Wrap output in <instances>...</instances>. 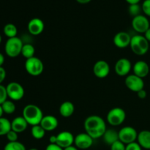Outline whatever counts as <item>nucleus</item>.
Here are the masks:
<instances>
[{
  "mask_svg": "<svg viewBox=\"0 0 150 150\" xmlns=\"http://www.w3.org/2000/svg\"><path fill=\"white\" fill-rule=\"evenodd\" d=\"M110 146H111V150H125L126 148V145L120 140L116 142Z\"/></svg>",
  "mask_w": 150,
  "mask_h": 150,
  "instance_id": "473e14b6",
  "label": "nucleus"
},
{
  "mask_svg": "<svg viewBox=\"0 0 150 150\" xmlns=\"http://www.w3.org/2000/svg\"><path fill=\"white\" fill-rule=\"evenodd\" d=\"M4 63V57L1 53H0V67H2Z\"/></svg>",
  "mask_w": 150,
  "mask_h": 150,
  "instance_id": "79ce46f5",
  "label": "nucleus"
},
{
  "mask_svg": "<svg viewBox=\"0 0 150 150\" xmlns=\"http://www.w3.org/2000/svg\"><path fill=\"white\" fill-rule=\"evenodd\" d=\"M43 117L41 108L35 104H28L23 109V117L29 125H40Z\"/></svg>",
  "mask_w": 150,
  "mask_h": 150,
  "instance_id": "f03ea898",
  "label": "nucleus"
},
{
  "mask_svg": "<svg viewBox=\"0 0 150 150\" xmlns=\"http://www.w3.org/2000/svg\"><path fill=\"white\" fill-rule=\"evenodd\" d=\"M93 73L98 79H105L110 73V66L107 62L99 60L93 66Z\"/></svg>",
  "mask_w": 150,
  "mask_h": 150,
  "instance_id": "ddd939ff",
  "label": "nucleus"
},
{
  "mask_svg": "<svg viewBox=\"0 0 150 150\" xmlns=\"http://www.w3.org/2000/svg\"><path fill=\"white\" fill-rule=\"evenodd\" d=\"M1 40H2V38H1V35H0V44H1Z\"/></svg>",
  "mask_w": 150,
  "mask_h": 150,
  "instance_id": "49530a36",
  "label": "nucleus"
},
{
  "mask_svg": "<svg viewBox=\"0 0 150 150\" xmlns=\"http://www.w3.org/2000/svg\"><path fill=\"white\" fill-rule=\"evenodd\" d=\"M130 47L135 54L143 56L149 51V42L143 35H136L131 38Z\"/></svg>",
  "mask_w": 150,
  "mask_h": 150,
  "instance_id": "7ed1b4c3",
  "label": "nucleus"
},
{
  "mask_svg": "<svg viewBox=\"0 0 150 150\" xmlns=\"http://www.w3.org/2000/svg\"><path fill=\"white\" fill-rule=\"evenodd\" d=\"M8 98L6 86L0 84V105L5 102Z\"/></svg>",
  "mask_w": 150,
  "mask_h": 150,
  "instance_id": "c756f323",
  "label": "nucleus"
},
{
  "mask_svg": "<svg viewBox=\"0 0 150 150\" xmlns=\"http://www.w3.org/2000/svg\"><path fill=\"white\" fill-rule=\"evenodd\" d=\"M3 32H4V35L8 38H16V37H17L18 29L16 25H14L13 23H7L4 26Z\"/></svg>",
  "mask_w": 150,
  "mask_h": 150,
  "instance_id": "5701e85b",
  "label": "nucleus"
},
{
  "mask_svg": "<svg viewBox=\"0 0 150 150\" xmlns=\"http://www.w3.org/2000/svg\"><path fill=\"white\" fill-rule=\"evenodd\" d=\"M93 141L94 139L85 132L79 133L75 137L74 144L78 149H87L92 146Z\"/></svg>",
  "mask_w": 150,
  "mask_h": 150,
  "instance_id": "9b49d317",
  "label": "nucleus"
},
{
  "mask_svg": "<svg viewBox=\"0 0 150 150\" xmlns=\"http://www.w3.org/2000/svg\"><path fill=\"white\" fill-rule=\"evenodd\" d=\"M25 70L30 76H38L43 72L44 64L40 59L33 57L26 60Z\"/></svg>",
  "mask_w": 150,
  "mask_h": 150,
  "instance_id": "39448f33",
  "label": "nucleus"
},
{
  "mask_svg": "<svg viewBox=\"0 0 150 150\" xmlns=\"http://www.w3.org/2000/svg\"><path fill=\"white\" fill-rule=\"evenodd\" d=\"M28 31L29 33L35 36L40 35L44 30L45 24L43 21L39 18H34L31 19L28 23Z\"/></svg>",
  "mask_w": 150,
  "mask_h": 150,
  "instance_id": "dca6fc26",
  "label": "nucleus"
},
{
  "mask_svg": "<svg viewBox=\"0 0 150 150\" xmlns=\"http://www.w3.org/2000/svg\"><path fill=\"white\" fill-rule=\"evenodd\" d=\"M6 89H7V96L13 101L21 100L24 96V89L23 86L18 82H10L7 85Z\"/></svg>",
  "mask_w": 150,
  "mask_h": 150,
  "instance_id": "0eeeda50",
  "label": "nucleus"
},
{
  "mask_svg": "<svg viewBox=\"0 0 150 150\" xmlns=\"http://www.w3.org/2000/svg\"><path fill=\"white\" fill-rule=\"evenodd\" d=\"M6 70L3 67H0V84H1L6 78Z\"/></svg>",
  "mask_w": 150,
  "mask_h": 150,
  "instance_id": "c9c22d12",
  "label": "nucleus"
},
{
  "mask_svg": "<svg viewBox=\"0 0 150 150\" xmlns=\"http://www.w3.org/2000/svg\"><path fill=\"white\" fill-rule=\"evenodd\" d=\"M76 1H77L78 3H79V4H88V3L90 2L92 0H76Z\"/></svg>",
  "mask_w": 150,
  "mask_h": 150,
  "instance_id": "a19ab883",
  "label": "nucleus"
},
{
  "mask_svg": "<svg viewBox=\"0 0 150 150\" xmlns=\"http://www.w3.org/2000/svg\"><path fill=\"white\" fill-rule=\"evenodd\" d=\"M131 24L133 29L139 34H144L150 28L149 19L142 14L133 18Z\"/></svg>",
  "mask_w": 150,
  "mask_h": 150,
  "instance_id": "1a4fd4ad",
  "label": "nucleus"
},
{
  "mask_svg": "<svg viewBox=\"0 0 150 150\" xmlns=\"http://www.w3.org/2000/svg\"><path fill=\"white\" fill-rule=\"evenodd\" d=\"M137 142L142 149H150V131L142 130L138 133Z\"/></svg>",
  "mask_w": 150,
  "mask_h": 150,
  "instance_id": "aec40b11",
  "label": "nucleus"
},
{
  "mask_svg": "<svg viewBox=\"0 0 150 150\" xmlns=\"http://www.w3.org/2000/svg\"><path fill=\"white\" fill-rule=\"evenodd\" d=\"M125 150H142V148L138 142H136L126 145Z\"/></svg>",
  "mask_w": 150,
  "mask_h": 150,
  "instance_id": "72a5a7b5",
  "label": "nucleus"
},
{
  "mask_svg": "<svg viewBox=\"0 0 150 150\" xmlns=\"http://www.w3.org/2000/svg\"><path fill=\"white\" fill-rule=\"evenodd\" d=\"M64 150H79V149H78L76 146H73V145H72V146H68V147L64 149Z\"/></svg>",
  "mask_w": 150,
  "mask_h": 150,
  "instance_id": "37998d69",
  "label": "nucleus"
},
{
  "mask_svg": "<svg viewBox=\"0 0 150 150\" xmlns=\"http://www.w3.org/2000/svg\"><path fill=\"white\" fill-rule=\"evenodd\" d=\"M126 118V113L123 108L120 107L111 108L108 111L106 120L109 125L112 126L121 125Z\"/></svg>",
  "mask_w": 150,
  "mask_h": 150,
  "instance_id": "423d86ee",
  "label": "nucleus"
},
{
  "mask_svg": "<svg viewBox=\"0 0 150 150\" xmlns=\"http://www.w3.org/2000/svg\"><path fill=\"white\" fill-rule=\"evenodd\" d=\"M45 132L46 131L41 127L40 125L32 126V129H31V134H32V137L38 140L43 139L45 135Z\"/></svg>",
  "mask_w": 150,
  "mask_h": 150,
  "instance_id": "393cba45",
  "label": "nucleus"
},
{
  "mask_svg": "<svg viewBox=\"0 0 150 150\" xmlns=\"http://www.w3.org/2000/svg\"><path fill=\"white\" fill-rule=\"evenodd\" d=\"M142 11V5H140L139 4H130V5H129L128 12L129 13H130V16H133V18L141 15Z\"/></svg>",
  "mask_w": 150,
  "mask_h": 150,
  "instance_id": "c85d7f7f",
  "label": "nucleus"
},
{
  "mask_svg": "<svg viewBox=\"0 0 150 150\" xmlns=\"http://www.w3.org/2000/svg\"><path fill=\"white\" fill-rule=\"evenodd\" d=\"M142 12L146 16L150 17V0H144L142 4Z\"/></svg>",
  "mask_w": 150,
  "mask_h": 150,
  "instance_id": "7c9ffc66",
  "label": "nucleus"
},
{
  "mask_svg": "<svg viewBox=\"0 0 150 150\" xmlns=\"http://www.w3.org/2000/svg\"><path fill=\"white\" fill-rule=\"evenodd\" d=\"M75 111V106L73 103L70 101H64L59 106L60 115L64 118L70 117Z\"/></svg>",
  "mask_w": 150,
  "mask_h": 150,
  "instance_id": "412c9836",
  "label": "nucleus"
},
{
  "mask_svg": "<svg viewBox=\"0 0 150 150\" xmlns=\"http://www.w3.org/2000/svg\"><path fill=\"white\" fill-rule=\"evenodd\" d=\"M134 75L144 79L146 77L149 73V66L147 63L143 60L136 62L133 67Z\"/></svg>",
  "mask_w": 150,
  "mask_h": 150,
  "instance_id": "a211bd4d",
  "label": "nucleus"
},
{
  "mask_svg": "<svg viewBox=\"0 0 150 150\" xmlns=\"http://www.w3.org/2000/svg\"><path fill=\"white\" fill-rule=\"evenodd\" d=\"M149 22H150V21H149Z\"/></svg>",
  "mask_w": 150,
  "mask_h": 150,
  "instance_id": "de8ad7c7",
  "label": "nucleus"
},
{
  "mask_svg": "<svg viewBox=\"0 0 150 150\" xmlns=\"http://www.w3.org/2000/svg\"><path fill=\"white\" fill-rule=\"evenodd\" d=\"M35 48L32 44L30 43L23 44V48H22V51H21V55L23 56V57H25L26 59L35 57Z\"/></svg>",
  "mask_w": 150,
  "mask_h": 150,
  "instance_id": "a878e982",
  "label": "nucleus"
},
{
  "mask_svg": "<svg viewBox=\"0 0 150 150\" xmlns=\"http://www.w3.org/2000/svg\"><path fill=\"white\" fill-rule=\"evenodd\" d=\"M125 82L127 89L136 93L144 88V81L143 79L134 74L128 75L126 76Z\"/></svg>",
  "mask_w": 150,
  "mask_h": 150,
  "instance_id": "9d476101",
  "label": "nucleus"
},
{
  "mask_svg": "<svg viewBox=\"0 0 150 150\" xmlns=\"http://www.w3.org/2000/svg\"><path fill=\"white\" fill-rule=\"evenodd\" d=\"M83 126L85 132L93 139L103 137L107 130L106 124L104 120L98 115L89 116L85 120Z\"/></svg>",
  "mask_w": 150,
  "mask_h": 150,
  "instance_id": "f257e3e1",
  "label": "nucleus"
},
{
  "mask_svg": "<svg viewBox=\"0 0 150 150\" xmlns=\"http://www.w3.org/2000/svg\"><path fill=\"white\" fill-rule=\"evenodd\" d=\"M7 140L9 142H17L18 139V133L15 132L14 130H11L7 135H6Z\"/></svg>",
  "mask_w": 150,
  "mask_h": 150,
  "instance_id": "2f4dec72",
  "label": "nucleus"
},
{
  "mask_svg": "<svg viewBox=\"0 0 150 150\" xmlns=\"http://www.w3.org/2000/svg\"><path fill=\"white\" fill-rule=\"evenodd\" d=\"M29 150H38L37 148H31V149H29Z\"/></svg>",
  "mask_w": 150,
  "mask_h": 150,
  "instance_id": "a18cd8bd",
  "label": "nucleus"
},
{
  "mask_svg": "<svg viewBox=\"0 0 150 150\" xmlns=\"http://www.w3.org/2000/svg\"><path fill=\"white\" fill-rule=\"evenodd\" d=\"M28 127L27 122L25 120L23 116L17 117L11 122V129L18 133L25 131Z\"/></svg>",
  "mask_w": 150,
  "mask_h": 150,
  "instance_id": "6ab92c4d",
  "label": "nucleus"
},
{
  "mask_svg": "<svg viewBox=\"0 0 150 150\" xmlns=\"http://www.w3.org/2000/svg\"><path fill=\"white\" fill-rule=\"evenodd\" d=\"M129 4H139L142 0H125Z\"/></svg>",
  "mask_w": 150,
  "mask_h": 150,
  "instance_id": "58836bf2",
  "label": "nucleus"
},
{
  "mask_svg": "<svg viewBox=\"0 0 150 150\" xmlns=\"http://www.w3.org/2000/svg\"><path fill=\"white\" fill-rule=\"evenodd\" d=\"M11 130V122L4 117L0 118V136H6Z\"/></svg>",
  "mask_w": 150,
  "mask_h": 150,
  "instance_id": "b1692460",
  "label": "nucleus"
},
{
  "mask_svg": "<svg viewBox=\"0 0 150 150\" xmlns=\"http://www.w3.org/2000/svg\"><path fill=\"white\" fill-rule=\"evenodd\" d=\"M4 150H26L24 145L19 142H8L4 146Z\"/></svg>",
  "mask_w": 150,
  "mask_h": 150,
  "instance_id": "cd10ccee",
  "label": "nucleus"
},
{
  "mask_svg": "<svg viewBox=\"0 0 150 150\" xmlns=\"http://www.w3.org/2000/svg\"><path fill=\"white\" fill-rule=\"evenodd\" d=\"M23 45V40L21 38L18 37L8 38L4 45V51L9 57L15 58L21 54Z\"/></svg>",
  "mask_w": 150,
  "mask_h": 150,
  "instance_id": "20e7f679",
  "label": "nucleus"
},
{
  "mask_svg": "<svg viewBox=\"0 0 150 150\" xmlns=\"http://www.w3.org/2000/svg\"><path fill=\"white\" fill-rule=\"evenodd\" d=\"M119 132V140L127 145L137 141L138 132L136 129L130 126L122 127Z\"/></svg>",
  "mask_w": 150,
  "mask_h": 150,
  "instance_id": "6e6552de",
  "label": "nucleus"
},
{
  "mask_svg": "<svg viewBox=\"0 0 150 150\" xmlns=\"http://www.w3.org/2000/svg\"><path fill=\"white\" fill-rule=\"evenodd\" d=\"M144 36L145 37V38H146V40H147L148 41H149V42H150V28L149 29H148L147 31H146V32L144 33Z\"/></svg>",
  "mask_w": 150,
  "mask_h": 150,
  "instance_id": "ea45409f",
  "label": "nucleus"
},
{
  "mask_svg": "<svg viewBox=\"0 0 150 150\" xmlns=\"http://www.w3.org/2000/svg\"><path fill=\"white\" fill-rule=\"evenodd\" d=\"M57 136H51L49 138V142L50 144H57Z\"/></svg>",
  "mask_w": 150,
  "mask_h": 150,
  "instance_id": "4c0bfd02",
  "label": "nucleus"
},
{
  "mask_svg": "<svg viewBox=\"0 0 150 150\" xmlns=\"http://www.w3.org/2000/svg\"><path fill=\"white\" fill-rule=\"evenodd\" d=\"M1 107L4 111V113L7 114H12L16 111V106L13 100H7L4 103L1 104Z\"/></svg>",
  "mask_w": 150,
  "mask_h": 150,
  "instance_id": "bb28decb",
  "label": "nucleus"
},
{
  "mask_svg": "<svg viewBox=\"0 0 150 150\" xmlns=\"http://www.w3.org/2000/svg\"><path fill=\"white\" fill-rule=\"evenodd\" d=\"M45 131H52L57 129L59 125V120L53 115L44 116L40 124Z\"/></svg>",
  "mask_w": 150,
  "mask_h": 150,
  "instance_id": "f3484780",
  "label": "nucleus"
},
{
  "mask_svg": "<svg viewBox=\"0 0 150 150\" xmlns=\"http://www.w3.org/2000/svg\"><path fill=\"white\" fill-rule=\"evenodd\" d=\"M4 111H3L2 109V107H1V105H0V118H1V117H3V114H4Z\"/></svg>",
  "mask_w": 150,
  "mask_h": 150,
  "instance_id": "c03bdc74",
  "label": "nucleus"
},
{
  "mask_svg": "<svg viewBox=\"0 0 150 150\" xmlns=\"http://www.w3.org/2000/svg\"><path fill=\"white\" fill-rule=\"evenodd\" d=\"M132 69V64L128 59L121 58L116 62L114 66L115 73L119 76H127Z\"/></svg>",
  "mask_w": 150,
  "mask_h": 150,
  "instance_id": "f8f14e48",
  "label": "nucleus"
},
{
  "mask_svg": "<svg viewBox=\"0 0 150 150\" xmlns=\"http://www.w3.org/2000/svg\"><path fill=\"white\" fill-rule=\"evenodd\" d=\"M132 37L126 32H120L114 37V44L119 48H125L130 46Z\"/></svg>",
  "mask_w": 150,
  "mask_h": 150,
  "instance_id": "2eb2a0df",
  "label": "nucleus"
},
{
  "mask_svg": "<svg viewBox=\"0 0 150 150\" xmlns=\"http://www.w3.org/2000/svg\"><path fill=\"white\" fill-rule=\"evenodd\" d=\"M45 150H64V149L57 144H49L45 148Z\"/></svg>",
  "mask_w": 150,
  "mask_h": 150,
  "instance_id": "f704fd0d",
  "label": "nucleus"
},
{
  "mask_svg": "<svg viewBox=\"0 0 150 150\" xmlns=\"http://www.w3.org/2000/svg\"><path fill=\"white\" fill-rule=\"evenodd\" d=\"M103 139L104 142L106 144L111 146L119 140V132L114 130V129L106 130V131L103 136Z\"/></svg>",
  "mask_w": 150,
  "mask_h": 150,
  "instance_id": "4be33fe9",
  "label": "nucleus"
},
{
  "mask_svg": "<svg viewBox=\"0 0 150 150\" xmlns=\"http://www.w3.org/2000/svg\"><path fill=\"white\" fill-rule=\"evenodd\" d=\"M57 144L61 146L63 149L72 146L74 144V136L73 135V133L69 131L60 132L57 136Z\"/></svg>",
  "mask_w": 150,
  "mask_h": 150,
  "instance_id": "4468645a",
  "label": "nucleus"
},
{
  "mask_svg": "<svg viewBox=\"0 0 150 150\" xmlns=\"http://www.w3.org/2000/svg\"><path fill=\"white\" fill-rule=\"evenodd\" d=\"M137 96L138 98H140V99L143 100V99H145V98H146V96H147V93H146V91L144 90V89H142V90L139 91V92H137Z\"/></svg>",
  "mask_w": 150,
  "mask_h": 150,
  "instance_id": "e433bc0d",
  "label": "nucleus"
}]
</instances>
